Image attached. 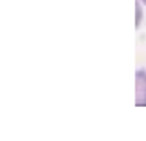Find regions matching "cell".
<instances>
[{"label": "cell", "instance_id": "6da1fadb", "mask_svg": "<svg viewBox=\"0 0 146 141\" xmlns=\"http://www.w3.org/2000/svg\"><path fill=\"white\" fill-rule=\"evenodd\" d=\"M136 105L146 106V70L136 72Z\"/></svg>", "mask_w": 146, "mask_h": 141}, {"label": "cell", "instance_id": "7a4b0ae2", "mask_svg": "<svg viewBox=\"0 0 146 141\" xmlns=\"http://www.w3.org/2000/svg\"><path fill=\"white\" fill-rule=\"evenodd\" d=\"M141 2H143V3H145V5H146V0H141Z\"/></svg>", "mask_w": 146, "mask_h": 141}]
</instances>
